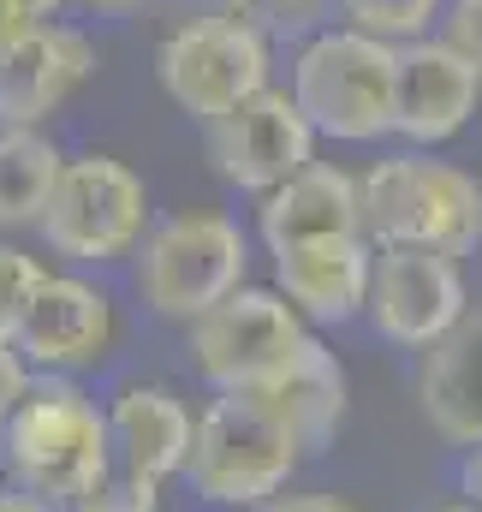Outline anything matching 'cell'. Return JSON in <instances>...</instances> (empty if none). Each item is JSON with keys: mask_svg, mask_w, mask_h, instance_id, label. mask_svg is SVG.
I'll use <instances>...</instances> for the list:
<instances>
[{"mask_svg": "<svg viewBox=\"0 0 482 512\" xmlns=\"http://www.w3.org/2000/svg\"><path fill=\"white\" fill-rule=\"evenodd\" d=\"M108 471H114L108 405L78 376H30L24 399L0 423V477L66 512Z\"/></svg>", "mask_w": 482, "mask_h": 512, "instance_id": "cell-1", "label": "cell"}, {"mask_svg": "<svg viewBox=\"0 0 482 512\" xmlns=\"http://www.w3.org/2000/svg\"><path fill=\"white\" fill-rule=\"evenodd\" d=\"M358 221L375 251L423 245L465 262L482 251V179L429 149L387 155L358 173Z\"/></svg>", "mask_w": 482, "mask_h": 512, "instance_id": "cell-2", "label": "cell"}, {"mask_svg": "<svg viewBox=\"0 0 482 512\" xmlns=\"http://www.w3.org/2000/svg\"><path fill=\"white\" fill-rule=\"evenodd\" d=\"M304 441L286 429V417L256 393H215L203 411H191V447H185V483L209 507H256L280 489H292L304 465Z\"/></svg>", "mask_w": 482, "mask_h": 512, "instance_id": "cell-3", "label": "cell"}, {"mask_svg": "<svg viewBox=\"0 0 482 512\" xmlns=\"http://www.w3.org/2000/svg\"><path fill=\"white\" fill-rule=\"evenodd\" d=\"M393 54L352 24H322L292 48L286 96L328 143H381L393 137Z\"/></svg>", "mask_w": 482, "mask_h": 512, "instance_id": "cell-4", "label": "cell"}, {"mask_svg": "<svg viewBox=\"0 0 482 512\" xmlns=\"http://www.w3.org/2000/svg\"><path fill=\"white\" fill-rule=\"evenodd\" d=\"M250 274V233L221 209H179L131 251V286L149 316L191 328L209 304L239 292Z\"/></svg>", "mask_w": 482, "mask_h": 512, "instance_id": "cell-5", "label": "cell"}, {"mask_svg": "<svg viewBox=\"0 0 482 512\" xmlns=\"http://www.w3.org/2000/svg\"><path fill=\"white\" fill-rule=\"evenodd\" d=\"M155 227L149 215V185L137 167H125L120 155H66L60 179L36 215V239L48 256H60L66 268H108L131 262L143 245V233Z\"/></svg>", "mask_w": 482, "mask_h": 512, "instance_id": "cell-6", "label": "cell"}, {"mask_svg": "<svg viewBox=\"0 0 482 512\" xmlns=\"http://www.w3.org/2000/svg\"><path fill=\"white\" fill-rule=\"evenodd\" d=\"M316 340V328L274 292V286H250L227 292L221 304H209L191 328H185V352L191 370L203 376L209 393H262L274 387L298 352Z\"/></svg>", "mask_w": 482, "mask_h": 512, "instance_id": "cell-7", "label": "cell"}, {"mask_svg": "<svg viewBox=\"0 0 482 512\" xmlns=\"http://www.w3.org/2000/svg\"><path fill=\"white\" fill-rule=\"evenodd\" d=\"M155 84L167 90L179 114L209 126L274 84V36L227 12L179 18L155 48Z\"/></svg>", "mask_w": 482, "mask_h": 512, "instance_id": "cell-8", "label": "cell"}, {"mask_svg": "<svg viewBox=\"0 0 482 512\" xmlns=\"http://www.w3.org/2000/svg\"><path fill=\"white\" fill-rule=\"evenodd\" d=\"M120 340V310L114 292L102 280H90L84 268H48L36 298L24 304V322L12 334L18 358L30 364V376H84L102 370L114 358Z\"/></svg>", "mask_w": 482, "mask_h": 512, "instance_id": "cell-9", "label": "cell"}, {"mask_svg": "<svg viewBox=\"0 0 482 512\" xmlns=\"http://www.w3.org/2000/svg\"><path fill=\"white\" fill-rule=\"evenodd\" d=\"M465 310H471V286H465L459 256L423 251V245H381L375 251L363 322L387 346L429 352L447 328H459Z\"/></svg>", "mask_w": 482, "mask_h": 512, "instance_id": "cell-10", "label": "cell"}, {"mask_svg": "<svg viewBox=\"0 0 482 512\" xmlns=\"http://www.w3.org/2000/svg\"><path fill=\"white\" fill-rule=\"evenodd\" d=\"M316 143L322 137L310 131V120L298 114V102L280 84L256 90L233 114H221V120L203 126L209 167L221 173V185H233L244 197H268L274 185H286L298 167L316 161Z\"/></svg>", "mask_w": 482, "mask_h": 512, "instance_id": "cell-11", "label": "cell"}, {"mask_svg": "<svg viewBox=\"0 0 482 512\" xmlns=\"http://www.w3.org/2000/svg\"><path fill=\"white\" fill-rule=\"evenodd\" d=\"M482 72L441 36L399 42L393 54V137L411 149H441L477 120Z\"/></svg>", "mask_w": 482, "mask_h": 512, "instance_id": "cell-12", "label": "cell"}, {"mask_svg": "<svg viewBox=\"0 0 482 512\" xmlns=\"http://www.w3.org/2000/svg\"><path fill=\"white\" fill-rule=\"evenodd\" d=\"M96 78V42L90 30L66 18L30 24L6 54H0V126L48 131V120Z\"/></svg>", "mask_w": 482, "mask_h": 512, "instance_id": "cell-13", "label": "cell"}, {"mask_svg": "<svg viewBox=\"0 0 482 512\" xmlns=\"http://www.w3.org/2000/svg\"><path fill=\"white\" fill-rule=\"evenodd\" d=\"M369 274H375V245L363 233L346 239H316L274 256V292L310 322V328H346L369 304Z\"/></svg>", "mask_w": 482, "mask_h": 512, "instance_id": "cell-14", "label": "cell"}, {"mask_svg": "<svg viewBox=\"0 0 482 512\" xmlns=\"http://www.w3.org/2000/svg\"><path fill=\"white\" fill-rule=\"evenodd\" d=\"M346 233H363L358 173L352 167L310 161L286 185L256 197V239H262L268 256L292 251V245H316V239H346Z\"/></svg>", "mask_w": 482, "mask_h": 512, "instance_id": "cell-15", "label": "cell"}, {"mask_svg": "<svg viewBox=\"0 0 482 512\" xmlns=\"http://www.w3.org/2000/svg\"><path fill=\"white\" fill-rule=\"evenodd\" d=\"M108 405V447H114V471L137 483H167L185 471V447H191V405L161 382H125Z\"/></svg>", "mask_w": 482, "mask_h": 512, "instance_id": "cell-16", "label": "cell"}, {"mask_svg": "<svg viewBox=\"0 0 482 512\" xmlns=\"http://www.w3.org/2000/svg\"><path fill=\"white\" fill-rule=\"evenodd\" d=\"M417 405L435 441L482 447V304L459 316L429 352H417Z\"/></svg>", "mask_w": 482, "mask_h": 512, "instance_id": "cell-17", "label": "cell"}, {"mask_svg": "<svg viewBox=\"0 0 482 512\" xmlns=\"http://www.w3.org/2000/svg\"><path fill=\"white\" fill-rule=\"evenodd\" d=\"M256 399H268V405L286 417V429L304 441V453H328V447L340 441V429H346L352 382H346V364H340L322 340H310V346L298 352V364H292L274 387H262Z\"/></svg>", "mask_w": 482, "mask_h": 512, "instance_id": "cell-18", "label": "cell"}, {"mask_svg": "<svg viewBox=\"0 0 482 512\" xmlns=\"http://www.w3.org/2000/svg\"><path fill=\"white\" fill-rule=\"evenodd\" d=\"M60 143L48 131L0 126V239L36 233V215L60 179Z\"/></svg>", "mask_w": 482, "mask_h": 512, "instance_id": "cell-19", "label": "cell"}, {"mask_svg": "<svg viewBox=\"0 0 482 512\" xmlns=\"http://www.w3.org/2000/svg\"><path fill=\"white\" fill-rule=\"evenodd\" d=\"M441 6L447 0H334L340 24H352L375 42H417V36H435L441 24Z\"/></svg>", "mask_w": 482, "mask_h": 512, "instance_id": "cell-20", "label": "cell"}, {"mask_svg": "<svg viewBox=\"0 0 482 512\" xmlns=\"http://www.w3.org/2000/svg\"><path fill=\"white\" fill-rule=\"evenodd\" d=\"M209 12H227V18H244L256 24L262 36H310L328 24L334 0H209Z\"/></svg>", "mask_w": 482, "mask_h": 512, "instance_id": "cell-21", "label": "cell"}, {"mask_svg": "<svg viewBox=\"0 0 482 512\" xmlns=\"http://www.w3.org/2000/svg\"><path fill=\"white\" fill-rule=\"evenodd\" d=\"M42 274H48V262H42L36 251H24L18 239H0V340H12V334H18L24 304L36 298Z\"/></svg>", "mask_w": 482, "mask_h": 512, "instance_id": "cell-22", "label": "cell"}, {"mask_svg": "<svg viewBox=\"0 0 482 512\" xmlns=\"http://www.w3.org/2000/svg\"><path fill=\"white\" fill-rule=\"evenodd\" d=\"M66 512H161V489H155V483H137V477H120V471H108L90 495H78Z\"/></svg>", "mask_w": 482, "mask_h": 512, "instance_id": "cell-23", "label": "cell"}, {"mask_svg": "<svg viewBox=\"0 0 482 512\" xmlns=\"http://www.w3.org/2000/svg\"><path fill=\"white\" fill-rule=\"evenodd\" d=\"M441 42H453L471 66L482 72V0H447L441 6V24H435Z\"/></svg>", "mask_w": 482, "mask_h": 512, "instance_id": "cell-24", "label": "cell"}, {"mask_svg": "<svg viewBox=\"0 0 482 512\" xmlns=\"http://www.w3.org/2000/svg\"><path fill=\"white\" fill-rule=\"evenodd\" d=\"M250 512H358L346 495H328V489H280L268 501H256Z\"/></svg>", "mask_w": 482, "mask_h": 512, "instance_id": "cell-25", "label": "cell"}, {"mask_svg": "<svg viewBox=\"0 0 482 512\" xmlns=\"http://www.w3.org/2000/svg\"><path fill=\"white\" fill-rule=\"evenodd\" d=\"M24 387H30V364L18 358L12 340H0V423L12 417V405L24 399Z\"/></svg>", "mask_w": 482, "mask_h": 512, "instance_id": "cell-26", "label": "cell"}, {"mask_svg": "<svg viewBox=\"0 0 482 512\" xmlns=\"http://www.w3.org/2000/svg\"><path fill=\"white\" fill-rule=\"evenodd\" d=\"M459 495L482 512V447H465V459H459Z\"/></svg>", "mask_w": 482, "mask_h": 512, "instance_id": "cell-27", "label": "cell"}, {"mask_svg": "<svg viewBox=\"0 0 482 512\" xmlns=\"http://www.w3.org/2000/svg\"><path fill=\"white\" fill-rule=\"evenodd\" d=\"M30 24H42V18H30L18 0H0V54H6V48H12V42L30 30Z\"/></svg>", "mask_w": 482, "mask_h": 512, "instance_id": "cell-28", "label": "cell"}, {"mask_svg": "<svg viewBox=\"0 0 482 512\" xmlns=\"http://www.w3.org/2000/svg\"><path fill=\"white\" fill-rule=\"evenodd\" d=\"M78 6H90V12H102V18H131V12H149V6H161V0H78Z\"/></svg>", "mask_w": 482, "mask_h": 512, "instance_id": "cell-29", "label": "cell"}, {"mask_svg": "<svg viewBox=\"0 0 482 512\" xmlns=\"http://www.w3.org/2000/svg\"><path fill=\"white\" fill-rule=\"evenodd\" d=\"M0 512H54V507L36 501V495H24V489H12V483H0Z\"/></svg>", "mask_w": 482, "mask_h": 512, "instance_id": "cell-30", "label": "cell"}, {"mask_svg": "<svg viewBox=\"0 0 482 512\" xmlns=\"http://www.w3.org/2000/svg\"><path fill=\"white\" fill-rule=\"evenodd\" d=\"M30 18H60V6H72V0H18Z\"/></svg>", "mask_w": 482, "mask_h": 512, "instance_id": "cell-31", "label": "cell"}, {"mask_svg": "<svg viewBox=\"0 0 482 512\" xmlns=\"http://www.w3.org/2000/svg\"><path fill=\"white\" fill-rule=\"evenodd\" d=\"M441 512H477V507L471 501H453V507H441Z\"/></svg>", "mask_w": 482, "mask_h": 512, "instance_id": "cell-32", "label": "cell"}]
</instances>
